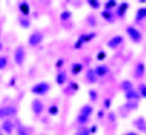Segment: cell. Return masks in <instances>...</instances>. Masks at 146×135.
<instances>
[{
	"instance_id": "6da1fadb",
	"label": "cell",
	"mask_w": 146,
	"mask_h": 135,
	"mask_svg": "<svg viewBox=\"0 0 146 135\" xmlns=\"http://www.w3.org/2000/svg\"><path fill=\"white\" fill-rule=\"evenodd\" d=\"M94 115V107H92V104H83L80 109H79V115H78V118H76V124L78 125H80L82 128L83 126H86V124L89 122V119H91V116Z\"/></svg>"
},
{
	"instance_id": "7a4b0ae2",
	"label": "cell",
	"mask_w": 146,
	"mask_h": 135,
	"mask_svg": "<svg viewBox=\"0 0 146 135\" xmlns=\"http://www.w3.org/2000/svg\"><path fill=\"white\" fill-rule=\"evenodd\" d=\"M50 91H51V82H48V81H40V82L34 84L31 87V93L34 95H36V97L45 95Z\"/></svg>"
},
{
	"instance_id": "3957f363",
	"label": "cell",
	"mask_w": 146,
	"mask_h": 135,
	"mask_svg": "<svg viewBox=\"0 0 146 135\" xmlns=\"http://www.w3.org/2000/svg\"><path fill=\"white\" fill-rule=\"evenodd\" d=\"M96 37V32L95 31H88V32H82L79 37H78V40L75 41V44H73V47L75 48H82L85 44H88L91 43L94 38Z\"/></svg>"
},
{
	"instance_id": "277c9868",
	"label": "cell",
	"mask_w": 146,
	"mask_h": 135,
	"mask_svg": "<svg viewBox=\"0 0 146 135\" xmlns=\"http://www.w3.org/2000/svg\"><path fill=\"white\" fill-rule=\"evenodd\" d=\"M18 113V107L13 104H5V106H0V119L5 120V119H13Z\"/></svg>"
},
{
	"instance_id": "5b68a950",
	"label": "cell",
	"mask_w": 146,
	"mask_h": 135,
	"mask_svg": "<svg viewBox=\"0 0 146 135\" xmlns=\"http://www.w3.org/2000/svg\"><path fill=\"white\" fill-rule=\"evenodd\" d=\"M44 38H45V34H44L42 31H40V30H35V31H32L31 35L28 37V44H29L31 47H36V46H40V44L44 41Z\"/></svg>"
},
{
	"instance_id": "8992f818",
	"label": "cell",
	"mask_w": 146,
	"mask_h": 135,
	"mask_svg": "<svg viewBox=\"0 0 146 135\" xmlns=\"http://www.w3.org/2000/svg\"><path fill=\"white\" fill-rule=\"evenodd\" d=\"M27 60V50L23 46H18L13 52V62L18 65V66H23Z\"/></svg>"
},
{
	"instance_id": "52a82bcc",
	"label": "cell",
	"mask_w": 146,
	"mask_h": 135,
	"mask_svg": "<svg viewBox=\"0 0 146 135\" xmlns=\"http://www.w3.org/2000/svg\"><path fill=\"white\" fill-rule=\"evenodd\" d=\"M126 34L129 35V38H130L133 43H136V44H139V43L143 40V35H142L140 30L136 28L135 25H129V27L126 28Z\"/></svg>"
},
{
	"instance_id": "ba28073f",
	"label": "cell",
	"mask_w": 146,
	"mask_h": 135,
	"mask_svg": "<svg viewBox=\"0 0 146 135\" xmlns=\"http://www.w3.org/2000/svg\"><path fill=\"white\" fill-rule=\"evenodd\" d=\"M44 109H45V106H44V103H42L41 99H34L31 101V110H32V113H34L35 118L41 116L44 113Z\"/></svg>"
},
{
	"instance_id": "9c48e42d",
	"label": "cell",
	"mask_w": 146,
	"mask_h": 135,
	"mask_svg": "<svg viewBox=\"0 0 146 135\" xmlns=\"http://www.w3.org/2000/svg\"><path fill=\"white\" fill-rule=\"evenodd\" d=\"M2 131L6 135H13L15 134V120L13 119H5L2 120Z\"/></svg>"
},
{
	"instance_id": "30bf717a",
	"label": "cell",
	"mask_w": 146,
	"mask_h": 135,
	"mask_svg": "<svg viewBox=\"0 0 146 135\" xmlns=\"http://www.w3.org/2000/svg\"><path fill=\"white\" fill-rule=\"evenodd\" d=\"M123 41H124L123 35L117 34V35L111 37V38H110V40L107 41V47H108V48H111V50H115L117 47H120L121 44H123Z\"/></svg>"
},
{
	"instance_id": "8fae6325",
	"label": "cell",
	"mask_w": 146,
	"mask_h": 135,
	"mask_svg": "<svg viewBox=\"0 0 146 135\" xmlns=\"http://www.w3.org/2000/svg\"><path fill=\"white\" fill-rule=\"evenodd\" d=\"M94 72H95V75H96V78H105V77H108V73H110V66L108 65H104V63H101V65H96L95 68H94Z\"/></svg>"
},
{
	"instance_id": "7c38bea8",
	"label": "cell",
	"mask_w": 146,
	"mask_h": 135,
	"mask_svg": "<svg viewBox=\"0 0 146 135\" xmlns=\"http://www.w3.org/2000/svg\"><path fill=\"white\" fill-rule=\"evenodd\" d=\"M146 73V65L143 62H137L135 65V69H133V77L136 79H142Z\"/></svg>"
},
{
	"instance_id": "4fadbf2b",
	"label": "cell",
	"mask_w": 146,
	"mask_h": 135,
	"mask_svg": "<svg viewBox=\"0 0 146 135\" xmlns=\"http://www.w3.org/2000/svg\"><path fill=\"white\" fill-rule=\"evenodd\" d=\"M133 125H135V128L137 129L139 134H146V119L143 116L136 118L135 120H133Z\"/></svg>"
},
{
	"instance_id": "5bb4252c",
	"label": "cell",
	"mask_w": 146,
	"mask_h": 135,
	"mask_svg": "<svg viewBox=\"0 0 146 135\" xmlns=\"http://www.w3.org/2000/svg\"><path fill=\"white\" fill-rule=\"evenodd\" d=\"M129 7H130V3H127V2L118 3V6H117V9H115V18L123 19L124 15H126V12L129 10Z\"/></svg>"
},
{
	"instance_id": "9a60e30c",
	"label": "cell",
	"mask_w": 146,
	"mask_h": 135,
	"mask_svg": "<svg viewBox=\"0 0 146 135\" xmlns=\"http://www.w3.org/2000/svg\"><path fill=\"white\" fill-rule=\"evenodd\" d=\"M15 132H16V135H31V129L19 120L15 122Z\"/></svg>"
},
{
	"instance_id": "2e32d148",
	"label": "cell",
	"mask_w": 146,
	"mask_h": 135,
	"mask_svg": "<svg viewBox=\"0 0 146 135\" xmlns=\"http://www.w3.org/2000/svg\"><path fill=\"white\" fill-rule=\"evenodd\" d=\"M18 10H19L21 16L28 18L29 16V12H31V6H29L28 2H19L18 3Z\"/></svg>"
},
{
	"instance_id": "e0dca14e",
	"label": "cell",
	"mask_w": 146,
	"mask_h": 135,
	"mask_svg": "<svg viewBox=\"0 0 146 135\" xmlns=\"http://www.w3.org/2000/svg\"><path fill=\"white\" fill-rule=\"evenodd\" d=\"M124 99L127 100V101H139L140 100V95H139V93L136 91V88H133V90H129V91H126L124 93Z\"/></svg>"
},
{
	"instance_id": "ac0fdd59",
	"label": "cell",
	"mask_w": 146,
	"mask_h": 135,
	"mask_svg": "<svg viewBox=\"0 0 146 135\" xmlns=\"http://www.w3.org/2000/svg\"><path fill=\"white\" fill-rule=\"evenodd\" d=\"M54 79H56V84H57V85H64V84H67V81H69L67 72H66V71H58Z\"/></svg>"
},
{
	"instance_id": "d6986e66",
	"label": "cell",
	"mask_w": 146,
	"mask_h": 135,
	"mask_svg": "<svg viewBox=\"0 0 146 135\" xmlns=\"http://www.w3.org/2000/svg\"><path fill=\"white\" fill-rule=\"evenodd\" d=\"M83 69H85V65L82 62H73L70 65V73L72 75H79V73H82Z\"/></svg>"
},
{
	"instance_id": "ffe728a7",
	"label": "cell",
	"mask_w": 146,
	"mask_h": 135,
	"mask_svg": "<svg viewBox=\"0 0 146 135\" xmlns=\"http://www.w3.org/2000/svg\"><path fill=\"white\" fill-rule=\"evenodd\" d=\"M85 81L89 82V84H95L96 81H98V78H96L95 72H94V68H89L86 72H85Z\"/></svg>"
},
{
	"instance_id": "44dd1931",
	"label": "cell",
	"mask_w": 146,
	"mask_h": 135,
	"mask_svg": "<svg viewBox=\"0 0 146 135\" xmlns=\"http://www.w3.org/2000/svg\"><path fill=\"white\" fill-rule=\"evenodd\" d=\"M146 19V6H142L136 10V15H135V22H142Z\"/></svg>"
},
{
	"instance_id": "7402d4cb",
	"label": "cell",
	"mask_w": 146,
	"mask_h": 135,
	"mask_svg": "<svg viewBox=\"0 0 146 135\" xmlns=\"http://www.w3.org/2000/svg\"><path fill=\"white\" fill-rule=\"evenodd\" d=\"M118 6V3L115 2V0H107V2L104 3V10H108V12H113L115 10Z\"/></svg>"
},
{
	"instance_id": "603a6c76",
	"label": "cell",
	"mask_w": 146,
	"mask_h": 135,
	"mask_svg": "<svg viewBox=\"0 0 146 135\" xmlns=\"http://www.w3.org/2000/svg\"><path fill=\"white\" fill-rule=\"evenodd\" d=\"M101 18H102L104 21H107V22H114V19H115V15L113 13V12L102 10V12H101Z\"/></svg>"
},
{
	"instance_id": "cb8c5ba5",
	"label": "cell",
	"mask_w": 146,
	"mask_h": 135,
	"mask_svg": "<svg viewBox=\"0 0 146 135\" xmlns=\"http://www.w3.org/2000/svg\"><path fill=\"white\" fill-rule=\"evenodd\" d=\"M18 24L23 28V30H28L29 27H31V21H29V18H25V16H19L18 18Z\"/></svg>"
},
{
	"instance_id": "d4e9b609",
	"label": "cell",
	"mask_w": 146,
	"mask_h": 135,
	"mask_svg": "<svg viewBox=\"0 0 146 135\" xmlns=\"http://www.w3.org/2000/svg\"><path fill=\"white\" fill-rule=\"evenodd\" d=\"M120 88L126 93V91H129V90H133L135 87H133V82H131L130 79H123V81H121V84H120Z\"/></svg>"
},
{
	"instance_id": "484cf974",
	"label": "cell",
	"mask_w": 146,
	"mask_h": 135,
	"mask_svg": "<svg viewBox=\"0 0 146 135\" xmlns=\"http://www.w3.org/2000/svg\"><path fill=\"white\" fill-rule=\"evenodd\" d=\"M47 113L50 115V116H57V115L60 113L58 104H51V106H48V107H47Z\"/></svg>"
},
{
	"instance_id": "4316f807",
	"label": "cell",
	"mask_w": 146,
	"mask_h": 135,
	"mask_svg": "<svg viewBox=\"0 0 146 135\" xmlns=\"http://www.w3.org/2000/svg\"><path fill=\"white\" fill-rule=\"evenodd\" d=\"M72 16H73V15H72V12H70V10H63L62 13H60L58 18H60V21H62V22H67V21L72 19Z\"/></svg>"
},
{
	"instance_id": "83f0119b",
	"label": "cell",
	"mask_w": 146,
	"mask_h": 135,
	"mask_svg": "<svg viewBox=\"0 0 146 135\" xmlns=\"http://www.w3.org/2000/svg\"><path fill=\"white\" fill-rule=\"evenodd\" d=\"M9 65V59L5 54H0V71H5Z\"/></svg>"
},
{
	"instance_id": "f1b7e54d",
	"label": "cell",
	"mask_w": 146,
	"mask_h": 135,
	"mask_svg": "<svg viewBox=\"0 0 146 135\" xmlns=\"http://www.w3.org/2000/svg\"><path fill=\"white\" fill-rule=\"evenodd\" d=\"M140 95V99H145L146 100V84H139V87L136 90Z\"/></svg>"
},
{
	"instance_id": "f546056e",
	"label": "cell",
	"mask_w": 146,
	"mask_h": 135,
	"mask_svg": "<svg viewBox=\"0 0 146 135\" xmlns=\"http://www.w3.org/2000/svg\"><path fill=\"white\" fill-rule=\"evenodd\" d=\"M88 95H89V101H92V103H95L96 100H98V91L94 90V88H91L88 91Z\"/></svg>"
},
{
	"instance_id": "4dcf8cb0",
	"label": "cell",
	"mask_w": 146,
	"mask_h": 135,
	"mask_svg": "<svg viewBox=\"0 0 146 135\" xmlns=\"http://www.w3.org/2000/svg\"><path fill=\"white\" fill-rule=\"evenodd\" d=\"M88 5L91 9H100L101 7V2H98V0H88Z\"/></svg>"
},
{
	"instance_id": "1f68e13d",
	"label": "cell",
	"mask_w": 146,
	"mask_h": 135,
	"mask_svg": "<svg viewBox=\"0 0 146 135\" xmlns=\"http://www.w3.org/2000/svg\"><path fill=\"white\" fill-rule=\"evenodd\" d=\"M75 135H91V129H89L88 126H83V128H80Z\"/></svg>"
},
{
	"instance_id": "d6a6232c",
	"label": "cell",
	"mask_w": 146,
	"mask_h": 135,
	"mask_svg": "<svg viewBox=\"0 0 146 135\" xmlns=\"http://www.w3.org/2000/svg\"><path fill=\"white\" fill-rule=\"evenodd\" d=\"M86 21H88V24H89L91 27H95V25H96V19H95V16H92V15H89Z\"/></svg>"
},
{
	"instance_id": "836d02e7",
	"label": "cell",
	"mask_w": 146,
	"mask_h": 135,
	"mask_svg": "<svg viewBox=\"0 0 146 135\" xmlns=\"http://www.w3.org/2000/svg\"><path fill=\"white\" fill-rule=\"evenodd\" d=\"M105 57H107V53L104 50H100L98 54H96V59H98V60H105Z\"/></svg>"
},
{
	"instance_id": "e575fe53",
	"label": "cell",
	"mask_w": 146,
	"mask_h": 135,
	"mask_svg": "<svg viewBox=\"0 0 146 135\" xmlns=\"http://www.w3.org/2000/svg\"><path fill=\"white\" fill-rule=\"evenodd\" d=\"M102 106H104V109H110V107H111V99H105Z\"/></svg>"
},
{
	"instance_id": "d590c367",
	"label": "cell",
	"mask_w": 146,
	"mask_h": 135,
	"mask_svg": "<svg viewBox=\"0 0 146 135\" xmlns=\"http://www.w3.org/2000/svg\"><path fill=\"white\" fill-rule=\"evenodd\" d=\"M63 63H64V60H63V59H58V60H56V68H57V69L63 68Z\"/></svg>"
},
{
	"instance_id": "8d00e7d4",
	"label": "cell",
	"mask_w": 146,
	"mask_h": 135,
	"mask_svg": "<svg viewBox=\"0 0 146 135\" xmlns=\"http://www.w3.org/2000/svg\"><path fill=\"white\" fill-rule=\"evenodd\" d=\"M104 115H105V112H104V109L98 110V118H100V119H102V118H104Z\"/></svg>"
},
{
	"instance_id": "74e56055",
	"label": "cell",
	"mask_w": 146,
	"mask_h": 135,
	"mask_svg": "<svg viewBox=\"0 0 146 135\" xmlns=\"http://www.w3.org/2000/svg\"><path fill=\"white\" fill-rule=\"evenodd\" d=\"M124 135H140L139 132H136V131H129V132H126Z\"/></svg>"
},
{
	"instance_id": "f35d334b",
	"label": "cell",
	"mask_w": 146,
	"mask_h": 135,
	"mask_svg": "<svg viewBox=\"0 0 146 135\" xmlns=\"http://www.w3.org/2000/svg\"><path fill=\"white\" fill-rule=\"evenodd\" d=\"M2 50H3V44H2V41H0V53H2Z\"/></svg>"
},
{
	"instance_id": "ab89813d",
	"label": "cell",
	"mask_w": 146,
	"mask_h": 135,
	"mask_svg": "<svg viewBox=\"0 0 146 135\" xmlns=\"http://www.w3.org/2000/svg\"><path fill=\"white\" fill-rule=\"evenodd\" d=\"M0 135H3V134H2V132H0Z\"/></svg>"
},
{
	"instance_id": "60d3db41",
	"label": "cell",
	"mask_w": 146,
	"mask_h": 135,
	"mask_svg": "<svg viewBox=\"0 0 146 135\" xmlns=\"http://www.w3.org/2000/svg\"><path fill=\"white\" fill-rule=\"evenodd\" d=\"M41 135H44V134H41Z\"/></svg>"
}]
</instances>
